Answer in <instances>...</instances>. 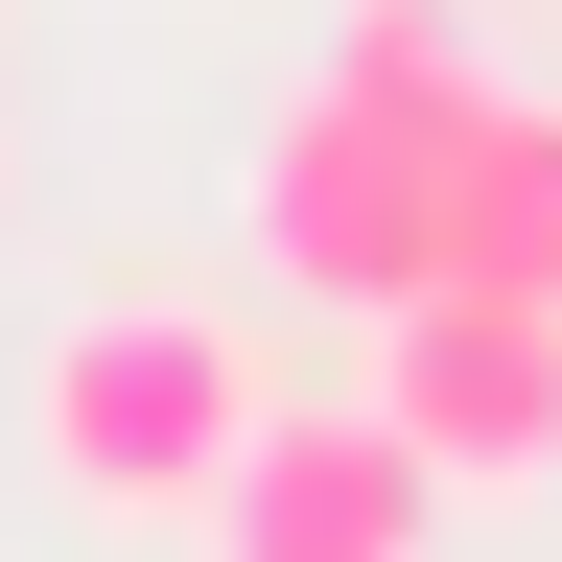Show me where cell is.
I'll return each mask as SVG.
<instances>
[{"instance_id":"obj_1","label":"cell","mask_w":562,"mask_h":562,"mask_svg":"<svg viewBox=\"0 0 562 562\" xmlns=\"http://www.w3.org/2000/svg\"><path fill=\"white\" fill-rule=\"evenodd\" d=\"M281 422V351L235 305H70L47 328V375H24V446L70 516H117V539H188L211 516V469H235Z\"/></svg>"},{"instance_id":"obj_2","label":"cell","mask_w":562,"mask_h":562,"mask_svg":"<svg viewBox=\"0 0 562 562\" xmlns=\"http://www.w3.org/2000/svg\"><path fill=\"white\" fill-rule=\"evenodd\" d=\"M235 235L281 305H422L446 281V117H398V94H351V70H305L258 140H235Z\"/></svg>"},{"instance_id":"obj_3","label":"cell","mask_w":562,"mask_h":562,"mask_svg":"<svg viewBox=\"0 0 562 562\" xmlns=\"http://www.w3.org/2000/svg\"><path fill=\"white\" fill-rule=\"evenodd\" d=\"M375 422L469 492V516H516V492L562 469V305H492V281L375 305Z\"/></svg>"},{"instance_id":"obj_4","label":"cell","mask_w":562,"mask_h":562,"mask_svg":"<svg viewBox=\"0 0 562 562\" xmlns=\"http://www.w3.org/2000/svg\"><path fill=\"white\" fill-rule=\"evenodd\" d=\"M211 562H446V469L398 446L375 398H281L235 469H211Z\"/></svg>"},{"instance_id":"obj_5","label":"cell","mask_w":562,"mask_h":562,"mask_svg":"<svg viewBox=\"0 0 562 562\" xmlns=\"http://www.w3.org/2000/svg\"><path fill=\"white\" fill-rule=\"evenodd\" d=\"M446 281H492V305H562V94H492L446 117Z\"/></svg>"},{"instance_id":"obj_6","label":"cell","mask_w":562,"mask_h":562,"mask_svg":"<svg viewBox=\"0 0 562 562\" xmlns=\"http://www.w3.org/2000/svg\"><path fill=\"white\" fill-rule=\"evenodd\" d=\"M328 70H351V94H398V117H469V94H492L469 0H351V24H328Z\"/></svg>"}]
</instances>
